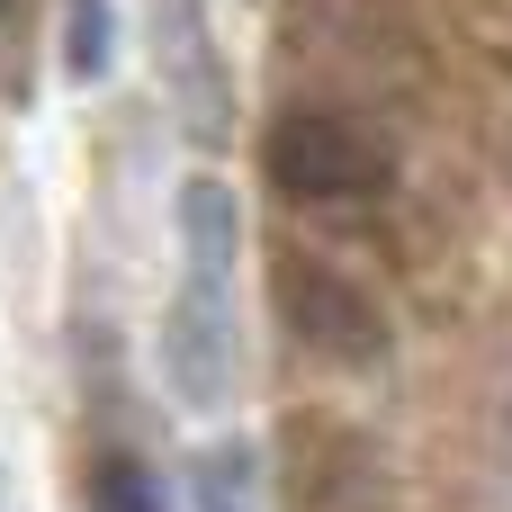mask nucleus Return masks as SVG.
<instances>
[{"label":"nucleus","mask_w":512,"mask_h":512,"mask_svg":"<svg viewBox=\"0 0 512 512\" xmlns=\"http://www.w3.org/2000/svg\"><path fill=\"white\" fill-rule=\"evenodd\" d=\"M261 180L297 207H351V198H378L396 180V153L342 108H288L261 135Z\"/></svg>","instance_id":"obj_1"},{"label":"nucleus","mask_w":512,"mask_h":512,"mask_svg":"<svg viewBox=\"0 0 512 512\" xmlns=\"http://www.w3.org/2000/svg\"><path fill=\"white\" fill-rule=\"evenodd\" d=\"M270 306H279L288 342L315 351V360H333V369H378V360H387V315H378V297H369L351 270L315 261V252H279V261H270Z\"/></svg>","instance_id":"obj_2"},{"label":"nucleus","mask_w":512,"mask_h":512,"mask_svg":"<svg viewBox=\"0 0 512 512\" xmlns=\"http://www.w3.org/2000/svg\"><path fill=\"white\" fill-rule=\"evenodd\" d=\"M144 36H153V72H162V99H171L180 135L225 144L234 135V81H225L207 0H144Z\"/></svg>","instance_id":"obj_3"},{"label":"nucleus","mask_w":512,"mask_h":512,"mask_svg":"<svg viewBox=\"0 0 512 512\" xmlns=\"http://www.w3.org/2000/svg\"><path fill=\"white\" fill-rule=\"evenodd\" d=\"M234 279H180L171 315H162V378L180 405L216 414L234 396Z\"/></svg>","instance_id":"obj_4"},{"label":"nucleus","mask_w":512,"mask_h":512,"mask_svg":"<svg viewBox=\"0 0 512 512\" xmlns=\"http://www.w3.org/2000/svg\"><path fill=\"white\" fill-rule=\"evenodd\" d=\"M180 252H189V279H234L243 261V207L225 180H189L180 189Z\"/></svg>","instance_id":"obj_5"},{"label":"nucleus","mask_w":512,"mask_h":512,"mask_svg":"<svg viewBox=\"0 0 512 512\" xmlns=\"http://www.w3.org/2000/svg\"><path fill=\"white\" fill-rule=\"evenodd\" d=\"M81 512H171V504H162V477H153L144 459L108 450V459L90 468V486H81Z\"/></svg>","instance_id":"obj_6"},{"label":"nucleus","mask_w":512,"mask_h":512,"mask_svg":"<svg viewBox=\"0 0 512 512\" xmlns=\"http://www.w3.org/2000/svg\"><path fill=\"white\" fill-rule=\"evenodd\" d=\"M108 63H117V9L108 0H72V18H63V72L99 81Z\"/></svg>","instance_id":"obj_7"},{"label":"nucleus","mask_w":512,"mask_h":512,"mask_svg":"<svg viewBox=\"0 0 512 512\" xmlns=\"http://www.w3.org/2000/svg\"><path fill=\"white\" fill-rule=\"evenodd\" d=\"M198 512H252V450L243 441H216L198 459Z\"/></svg>","instance_id":"obj_8"},{"label":"nucleus","mask_w":512,"mask_h":512,"mask_svg":"<svg viewBox=\"0 0 512 512\" xmlns=\"http://www.w3.org/2000/svg\"><path fill=\"white\" fill-rule=\"evenodd\" d=\"M0 9H9V0H0Z\"/></svg>","instance_id":"obj_9"}]
</instances>
